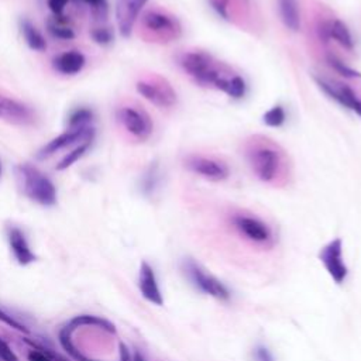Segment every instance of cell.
<instances>
[{"label": "cell", "instance_id": "obj_30", "mask_svg": "<svg viewBox=\"0 0 361 361\" xmlns=\"http://www.w3.org/2000/svg\"><path fill=\"white\" fill-rule=\"evenodd\" d=\"M81 2L92 8V11L96 12V15L105 18L107 13V0H81Z\"/></svg>", "mask_w": 361, "mask_h": 361}, {"label": "cell", "instance_id": "obj_19", "mask_svg": "<svg viewBox=\"0 0 361 361\" xmlns=\"http://www.w3.org/2000/svg\"><path fill=\"white\" fill-rule=\"evenodd\" d=\"M329 39H330V43L334 41L341 48H344L347 51H353L354 50L353 36H351L348 27L340 19L330 18V22H329Z\"/></svg>", "mask_w": 361, "mask_h": 361}, {"label": "cell", "instance_id": "obj_2", "mask_svg": "<svg viewBox=\"0 0 361 361\" xmlns=\"http://www.w3.org/2000/svg\"><path fill=\"white\" fill-rule=\"evenodd\" d=\"M176 63L197 85L215 88L225 93L230 79L236 75L230 67L218 61L212 54L204 50H185L178 54Z\"/></svg>", "mask_w": 361, "mask_h": 361}, {"label": "cell", "instance_id": "obj_5", "mask_svg": "<svg viewBox=\"0 0 361 361\" xmlns=\"http://www.w3.org/2000/svg\"><path fill=\"white\" fill-rule=\"evenodd\" d=\"M117 120L122 127L137 141H147L152 131L154 123L150 114L140 106L124 105L117 109Z\"/></svg>", "mask_w": 361, "mask_h": 361}, {"label": "cell", "instance_id": "obj_37", "mask_svg": "<svg viewBox=\"0 0 361 361\" xmlns=\"http://www.w3.org/2000/svg\"><path fill=\"white\" fill-rule=\"evenodd\" d=\"M0 175H2V164H0Z\"/></svg>", "mask_w": 361, "mask_h": 361}, {"label": "cell", "instance_id": "obj_7", "mask_svg": "<svg viewBox=\"0 0 361 361\" xmlns=\"http://www.w3.org/2000/svg\"><path fill=\"white\" fill-rule=\"evenodd\" d=\"M313 79L316 85L322 89V92H324L330 99H333L343 107L353 110L361 117V98L355 93V91L351 86H348L344 82L329 79L320 75H315Z\"/></svg>", "mask_w": 361, "mask_h": 361}, {"label": "cell", "instance_id": "obj_22", "mask_svg": "<svg viewBox=\"0 0 361 361\" xmlns=\"http://www.w3.org/2000/svg\"><path fill=\"white\" fill-rule=\"evenodd\" d=\"M326 64H327L336 74H339L340 77H343V78H346V79H357V78H361V74H360L357 70L348 67L341 58H339V57H337L336 54H333V53H326Z\"/></svg>", "mask_w": 361, "mask_h": 361}, {"label": "cell", "instance_id": "obj_24", "mask_svg": "<svg viewBox=\"0 0 361 361\" xmlns=\"http://www.w3.org/2000/svg\"><path fill=\"white\" fill-rule=\"evenodd\" d=\"M92 141H84V143H79L71 152H68L55 166L57 171H64V169H68L70 166H72L75 162H78L89 150Z\"/></svg>", "mask_w": 361, "mask_h": 361}, {"label": "cell", "instance_id": "obj_16", "mask_svg": "<svg viewBox=\"0 0 361 361\" xmlns=\"http://www.w3.org/2000/svg\"><path fill=\"white\" fill-rule=\"evenodd\" d=\"M85 64H86L85 55L75 50L65 51L53 60V68L58 74L67 75V77L78 75L85 68Z\"/></svg>", "mask_w": 361, "mask_h": 361}, {"label": "cell", "instance_id": "obj_34", "mask_svg": "<svg viewBox=\"0 0 361 361\" xmlns=\"http://www.w3.org/2000/svg\"><path fill=\"white\" fill-rule=\"evenodd\" d=\"M256 360L257 361H274L271 354L268 353V350L264 348V347H258L256 350Z\"/></svg>", "mask_w": 361, "mask_h": 361}, {"label": "cell", "instance_id": "obj_11", "mask_svg": "<svg viewBox=\"0 0 361 361\" xmlns=\"http://www.w3.org/2000/svg\"><path fill=\"white\" fill-rule=\"evenodd\" d=\"M319 260L324 265L330 278L337 284L341 285L348 274V270L343 260V242L341 239H334L327 243L319 253Z\"/></svg>", "mask_w": 361, "mask_h": 361}, {"label": "cell", "instance_id": "obj_28", "mask_svg": "<svg viewBox=\"0 0 361 361\" xmlns=\"http://www.w3.org/2000/svg\"><path fill=\"white\" fill-rule=\"evenodd\" d=\"M212 9L223 19L230 22V9L233 8V4L237 0H208Z\"/></svg>", "mask_w": 361, "mask_h": 361}, {"label": "cell", "instance_id": "obj_15", "mask_svg": "<svg viewBox=\"0 0 361 361\" xmlns=\"http://www.w3.org/2000/svg\"><path fill=\"white\" fill-rule=\"evenodd\" d=\"M138 288H140L141 295L148 302H151L154 305H158V306H161L164 303V298H162V294L159 291V287H158L154 270L145 261L141 263V267H140Z\"/></svg>", "mask_w": 361, "mask_h": 361}, {"label": "cell", "instance_id": "obj_12", "mask_svg": "<svg viewBox=\"0 0 361 361\" xmlns=\"http://www.w3.org/2000/svg\"><path fill=\"white\" fill-rule=\"evenodd\" d=\"M232 222H233V226L236 228V230L253 243L268 244L273 242V232H271L270 226L256 216L246 215V214H237L233 216Z\"/></svg>", "mask_w": 361, "mask_h": 361}, {"label": "cell", "instance_id": "obj_21", "mask_svg": "<svg viewBox=\"0 0 361 361\" xmlns=\"http://www.w3.org/2000/svg\"><path fill=\"white\" fill-rule=\"evenodd\" d=\"M61 18L63 16H54V18L48 19V22H47L48 33L57 40H63V41L74 40L75 39L74 29Z\"/></svg>", "mask_w": 361, "mask_h": 361}, {"label": "cell", "instance_id": "obj_29", "mask_svg": "<svg viewBox=\"0 0 361 361\" xmlns=\"http://www.w3.org/2000/svg\"><path fill=\"white\" fill-rule=\"evenodd\" d=\"M95 43L100 46H107L113 41V32L109 27H96L91 33Z\"/></svg>", "mask_w": 361, "mask_h": 361}, {"label": "cell", "instance_id": "obj_31", "mask_svg": "<svg viewBox=\"0 0 361 361\" xmlns=\"http://www.w3.org/2000/svg\"><path fill=\"white\" fill-rule=\"evenodd\" d=\"M0 360H2V361H19L16 353L2 339H0Z\"/></svg>", "mask_w": 361, "mask_h": 361}, {"label": "cell", "instance_id": "obj_9", "mask_svg": "<svg viewBox=\"0 0 361 361\" xmlns=\"http://www.w3.org/2000/svg\"><path fill=\"white\" fill-rule=\"evenodd\" d=\"M0 120L19 127H29L37 122L36 110L15 98L0 95Z\"/></svg>", "mask_w": 361, "mask_h": 361}, {"label": "cell", "instance_id": "obj_3", "mask_svg": "<svg viewBox=\"0 0 361 361\" xmlns=\"http://www.w3.org/2000/svg\"><path fill=\"white\" fill-rule=\"evenodd\" d=\"M141 33L145 41L168 44L183 37V26L175 15L159 8H154L143 13Z\"/></svg>", "mask_w": 361, "mask_h": 361}, {"label": "cell", "instance_id": "obj_1", "mask_svg": "<svg viewBox=\"0 0 361 361\" xmlns=\"http://www.w3.org/2000/svg\"><path fill=\"white\" fill-rule=\"evenodd\" d=\"M244 157L257 179L270 185H282L289 178L287 152L271 138L253 136L244 143Z\"/></svg>", "mask_w": 361, "mask_h": 361}, {"label": "cell", "instance_id": "obj_32", "mask_svg": "<svg viewBox=\"0 0 361 361\" xmlns=\"http://www.w3.org/2000/svg\"><path fill=\"white\" fill-rule=\"evenodd\" d=\"M68 4H70V0H47V5L50 8V11L55 16H63Z\"/></svg>", "mask_w": 361, "mask_h": 361}, {"label": "cell", "instance_id": "obj_23", "mask_svg": "<svg viewBox=\"0 0 361 361\" xmlns=\"http://www.w3.org/2000/svg\"><path fill=\"white\" fill-rule=\"evenodd\" d=\"M161 180V172H159V165L158 162H151V165L145 169L143 178H141V190L144 194L150 195L152 194Z\"/></svg>", "mask_w": 361, "mask_h": 361}, {"label": "cell", "instance_id": "obj_26", "mask_svg": "<svg viewBox=\"0 0 361 361\" xmlns=\"http://www.w3.org/2000/svg\"><path fill=\"white\" fill-rule=\"evenodd\" d=\"M285 120H287V112L281 105L273 106L263 116V122L268 127H281L285 123Z\"/></svg>", "mask_w": 361, "mask_h": 361}, {"label": "cell", "instance_id": "obj_36", "mask_svg": "<svg viewBox=\"0 0 361 361\" xmlns=\"http://www.w3.org/2000/svg\"><path fill=\"white\" fill-rule=\"evenodd\" d=\"M134 361H144V358H143V355H141L140 353H136V355H134Z\"/></svg>", "mask_w": 361, "mask_h": 361}, {"label": "cell", "instance_id": "obj_4", "mask_svg": "<svg viewBox=\"0 0 361 361\" xmlns=\"http://www.w3.org/2000/svg\"><path fill=\"white\" fill-rule=\"evenodd\" d=\"M16 173L22 180L25 195L41 206H54L57 204V188L53 180L32 164H20Z\"/></svg>", "mask_w": 361, "mask_h": 361}, {"label": "cell", "instance_id": "obj_25", "mask_svg": "<svg viewBox=\"0 0 361 361\" xmlns=\"http://www.w3.org/2000/svg\"><path fill=\"white\" fill-rule=\"evenodd\" d=\"M92 122H93V112L88 107H78L68 117V129L91 127Z\"/></svg>", "mask_w": 361, "mask_h": 361}, {"label": "cell", "instance_id": "obj_20", "mask_svg": "<svg viewBox=\"0 0 361 361\" xmlns=\"http://www.w3.org/2000/svg\"><path fill=\"white\" fill-rule=\"evenodd\" d=\"M20 32H22V36L30 50L41 53L47 48V41H46L44 36L30 20L23 19L20 22Z\"/></svg>", "mask_w": 361, "mask_h": 361}, {"label": "cell", "instance_id": "obj_6", "mask_svg": "<svg viewBox=\"0 0 361 361\" xmlns=\"http://www.w3.org/2000/svg\"><path fill=\"white\" fill-rule=\"evenodd\" d=\"M136 89L145 100L159 109H171L178 102L175 89L162 77L152 75L150 78L141 79L137 82Z\"/></svg>", "mask_w": 361, "mask_h": 361}, {"label": "cell", "instance_id": "obj_14", "mask_svg": "<svg viewBox=\"0 0 361 361\" xmlns=\"http://www.w3.org/2000/svg\"><path fill=\"white\" fill-rule=\"evenodd\" d=\"M187 271L190 274V278L194 281V284L205 294H208L216 299H221V301H228L230 298V292L226 288V285L222 281H219L216 277H214L212 274H208L197 263L188 261Z\"/></svg>", "mask_w": 361, "mask_h": 361}, {"label": "cell", "instance_id": "obj_10", "mask_svg": "<svg viewBox=\"0 0 361 361\" xmlns=\"http://www.w3.org/2000/svg\"><path fill=\"white\" fill-rule=\"evenodd\" d=\"M95 137V129L91 127H84V129H68L58 137L53 138L48 141L46 145H43L39 152H37V159H48L50 157L55 155L58 151L71 147L77 143H84V141H92Z\"/></svg>", "mask_w": 361, "mask_h": 361}, {"label": "cell", "instance_id": "obj_27", "mask_svg": "<svg viewBox=\"0 0 361 361\" xmlns=\"http://www.w3.org/2000/svg\"><path fill=\"white\" fill-rule=\"evenodd\" d=\"M246 92H247V84H246L244 78L240 77L239 74H236L230 79V84H229L228 91H226V95L233 98V99H242V98H244Z\"/></svg>", "mask_w": 361, "mask_h": 361}, {"label": "cell", "instance_id": "obj_17", "mask_svg": "<svg viewBox=\"0 0 361 361\" xmlns=\"http://www.w3.org/2000/svg\"><path fill=\"white\" fill-rule=\"evenodd\" d=\"M11 250L19 264L27 265L36 261V254L32 251L25 233L19 228H11L8 232Z\"/></svg>", "mask_w": 361, "mask_h": 361}, {"label": "cell", "instance_id": "obj_35", "mask_svg": "<svg viewBox=\"0 0 361 361\" xmlns=\"http://www.w3.org/2000/svg\"><path fill=\"white\" fill-rule=\"evenodd\" d=\"M29 361H51L50 357H47L44 353L41 351H30L29 353Z\"/></svg>", "mask_w": 361, "mask_h": 361}, {"label": "cell", "instance_id": "obj_13", "mask_svg": "<svg viewBox=\"0 0 361 361\" xmlns=\"http://www.w3.org/2000/svg\"><path fill=\"white\" fill-rule=\"evenodd\" d=\"M148 0H116V23L122 37L129 39Z\"/></svg>", "mask_w": 361, "mask_h": 361}, {"label": "cell", "instance_id": "obj_18", "mask_svg": "<svg viewBox=\"0 0 361 361\" xmlns=\"http://www.w3.org/2000/svg\"><path fill=\"white\" fill-rule=\"evenodd\" d=\"M280 18L284 26L296 33L301 29V12L298 0H277Z\"/></svg>", "mask_w": 361, "mask_h": 361}, {"label": "cell", "instance_id": "obj_8", "mask_svg": "<svg viewBox=\"0 0 361 361\" xmlns=\"http://www.w3.org/2000/svg\"><path fill=\"white\" fill-rule=\"evenodd\" d=\"M185 166L191 172L212 180V183H222L230 176L229 165L223 159L211 155H190L185 158Z\"/></svg>", "mask_w": 361, "mask_h": 361}, {"label": "cell", "instance_id": "obj_33", "mask_svg": "<svg viewBox=\"0 0 361 361\" xmlns=\"http://www.w3.org/2000/svg\"><path fill=\"white\" fill-rule=\"evenodd\" d=\"M0 322L6 323L8 326H11V327H13V329H18V330H20V332L27 333V329H26L25 326H22L19 322H16L12 316H9L8 313H5L4 310H0Z\"/></svg>", "mask_w": 361, "mask_h": 361}]
</instances>
